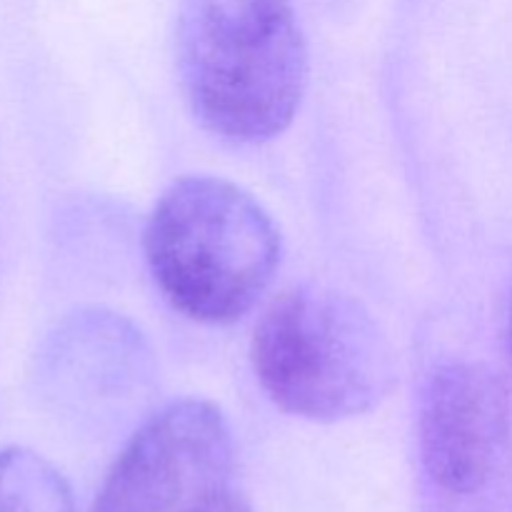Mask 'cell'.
<instances>
[{"label": "cell", "mask_w": 512, "mask_h": 512, "mask_svg": "<svg viewBox=\"0 0 512 512\" xmlns=\"http://www.w3.org/2000/svg\"><path fill=\"white\" fill-rule=\"evenodd\" d=\"M280 230L240 185L180 178L145 228V258L175 310L195 323L230 325L253 310L280 268Z\"/></svg>", "instance_id": "7a4b0ae2"}, {"label": "cell", "mask_w": 512, "mask_h": 512, "mask_svg": "<svg viewBox=\"0 0 512 512\" xmlns=\"http://www.w3.org/2000/svg\"><path fill=\"white\" fill-rule=\"evenodd\" d=\"M0 512H75L70 485L53 465L25 448L0 453Z\"/></svg>", "instance_id": "8992f818"}, {"label": "cell", "mask_w": 512, "mask_h": 512, "mask_svg": "<svg viewBox=\"0 0 512 512\" xmlns=\"http://www.w3.org/2000/svg\"><path fill=\"white\" fill-rule=\"evenodd\" d=\"M250 360L268 398L313 423L370 413L395 385L393 348L378 320L325 285L275 298L255 328Z\"/></svg>", "instance_id": "3957f363"}, {"label": "cell", "mask_w": 512, "mask_h": 512, "mask_svg": "<svg viewBox=\"0 0 512 512\" xmlns=\"http://www.w3.org/2000/svg\"><path fill=\"white\" fill-rule=\"evenodd\" d=\"M510 435L503 380L470 360L445 363L430 375L420 410V450L435 485L470 495L493 478Z\"/></svg>", "instance_id": "5b68a950"}, {"label": "cell", "mask_w": 512, "mask_h": 512, "mask_svg": "<svg viewBox=\"0 0 512 512\" xmlns=\"http://www.w3.org/2000/svg\"><path fill=\"white\" fill-rule=\"evenodd\" d=\"M188 512H253L248 500L233 488H223L218 493L208 495L205 500H200L195 508H190Z\"/></svg>", "instance_id": "52a82bcc"}, {"label": "cell", "mask_w": 512, "mask_h": 512, "mask_svg": "<svg viewBox=\"0 0 512 512\" xmlns=\"http://www.w3.org/2000/svg\"><path fill=\"white\" fill-rule=\"evenodd\" d=\"M175 50L185 98L213 135L258 145L293 123L308 50L290 0H178Z\"/></svg>", "instance_id": "6da1fadb"}, {"label": "cell", "mask_w": 512, "mask_h": 512, "mask_svg": "<svg viewBox=\"0 0 512 512\" xmlns=\"http://www.w3.org/2000/svg\"><path fill=\"white\" fill-rule=\"evenodd\" d=\"M235 445L223 410L180 400L130 438L105 475L93 512H188L230 488Z\"/></svg>", "instance_id": "277c9868"}]
</instances>
